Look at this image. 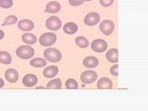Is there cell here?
<instances>
[{"mask_svg": "<svg viewBox=\"0 0 148 111\" xmlns=\"http://www.w3.org/2000/svg\"><path fill=\"white\" fill-rule=\"evenodd\" d=\"M44 57L45 58L50 62H58L61 60L62 58V54L59 50L57 48H47L45 50L44 52Z\"/></svg>", "mask_w": 148, "mask_h": 111, "instance_id": "6da1fadb", "label": "cell"}, {"mask_svg": "<svg viewBox=\"0 0 148 111\" xmlns=\"http://www.w3.org/2000/svg\"><path fill=\"white\" fill-rule=\"evenodd\" d=\"M16 55L22 59H30L34 57V49L31 45H21L16 50Z\"/></svg>", "mask_w": 148, "mask_h": 111, "instance_id": "7a4b0ae2", "label": "cell"}, {"mask_svg": "<svg viewBox=\"0 0 148 111\" xmlns=\"http://www.w3.org/2000/svg\"><path fill=\"white\" fill-rule=\"evenodd\" d=\"M57 41V35L53 32H45L39 38V43L43 46H51Z\"/></svg>", "mask_w": 148, "mask_h": 111, "instance_id": "3957f363", "label": "cell"}, {"mask_svg": "<svg viewBox=\"0 0 148 111\" xmlns=\"http://www.w3.org/2000/svg\"><path fill=\"white\" fill-rule=\"evenodd\" d=\"M45 26L50 31H58L62 26L61 20L57 16H51L45 21Z\"/></svg>", "mask_w": 148, "mask_h": 111, "instance_id": "277c9868", "label": "cell"}, {"mask_svg": "<svg viewBox=\"0 0 148 111\" xmlns=\"http://www.w3.org/2000/svg\"><path fill=\"white\" fill-rule=\"evenodd\" d=\"M91 48L97 53L105 52L108 49V43L103 39H96L92 42Z\"/></svg>", "mask_w": 148, "mask_h": 111, "instance_id": "5b68a950", "label": "cell"}, {"mask_svg": "<svg viewBox=\"0 0 148 111\" xmlns=\"http://www.w3.org/2000/svg\"><path fill=\"white\" fill-rule=\"evenodd\" d=\"M97 79V73L94 71H85L82 73L81 75V81L84 84H89L96 81Z\"/></svg>", "mask_w": 148, "mask_h": 111, "instance_id": "8992f818", "label": "cell"}, {"mask_svg": "<svg viewBox=\"0 0 148 111\" xmlns=\"http://www.w3.org/2000/svg\"><path fill=\"white\" fill-rule=\"evenodd\" d=\"M115 29L114 22L110 20H105L100 23V30L106 35H109L113 32Z\"/></svg>", "mask_w": 148, "mask_h": 111, "instance_id": "52a82bcc", "label": "cell"}, {"mask_svg": "<svg viewBox=\"0 0 148 111\" xmlns=\"http://www.w3.org/2000/svg\"><path fill=\"white\" fill-rule=\"evenodd\" d=\"M100 21V15L96 12L88 13L84 18V23L88 26L96 25Z\"/></svg>", "mask_w": 148, "mask_h": 111, "instance_id": "ba28073f", "label": "cell"}, {"mask_svg": "<svg viewBox=\"0 0 148 111\" xmlns=\"http://www.w3.org/2000/svg\"><path fill=\"white\" fill-rule=\"evenodd\" d=\"M37 82H38V78L34 74H27L22 79L23 85L27 87H34L37 84Z\"/></svg>", "mask_w": 148, "mask_h": 111, "instance_id": "9c48e42d", "label": "cell"}, {"mask_svg": "<svg viewBox=\"0 0 148 111\" xmlns=\"http://www.w3.org/2000/svg\"><path fill=\"white\" fill-rule=\"evenodd\" d=\"M18 27L23 32H30L34 28V23L31 20L24 18V20H21L18 22Z\"/></svg>", "mask_w": 148, "mask_h": 111, "instance_id": "30bf717a", "label": "cell"}, {"mask_svg": "<svg viewBox=\"0 0 148 111\" xmlns=\"http://www.w3.org/2000/svg\"><path fill=\"white\" fill-rule=\"evenodd\" d=\"M83 66L87 69H94L96 68L99 64V60L97 58L92 57V56H89V57H86L83 59Z\"/></svg>", "mask_w": 148, "mask_h": 111, "instance_id": "8fae6325", "label": "cell"}, {"mask_svg": "<svg viewBox=\"0 0 148 111\" xmlns=\"http://www.w3.org/2000/svg\"><path fill=\"white\" fill-rule=\"evenodd\" d=\"M5 77H6L8 82L11 83H15L18 80V72L15 69H8L5 72Z\"/></svg>", "mask_w": 148, "mask_h": 111, "instance_id": "7c38bea8", "label": "cell"}, {"mask_svg": "<svg viewBox=\"0 0 148 111\" xmlns=\"http://www.w3.org/2000/svg\"><path fill=\"white\" fill-rule=\"evenodd\" d=\"M61 9V5L57 1H51L46 5L45 12L46 13H58Z\"/></svg>", "mask_w": 148, "mask_h": 111, "instance_id": "4fadbf2b", "label": "cell"}, {"mask_svg": "<svg viewBox=\"0 0 148 111\" xmlns=\"http://www.w3.org/2000/svg\"><path fill=\"white\" fill-rule=\"evenodd\" d=\"M113 87V83L110 79L104 77L101 78L97 82V88L98 89H111Z\"/></svg>", "mask_w": 148, "mask_h": 111, "instance_id": "5bb4252c", "label": "cell"}, {"mask_svg": "<svg viewBox=\"0 0 148 111\" xmlns=\"http://www.w3.org/2000/svg\"><path fill=\"white\" fill-rule=\"evenodd\" d=\"M63 31L67 34H74L78 32V25L75 22H68L63 26Z\"/></svg>", "mask_w": 148, "mask_h": 111, "instance_id": "9a60e30c", "label": "cell"}, {"mask_svg": "<svg viewBox=\"0 0 148 111\" xmlns=\"http://www.w3.org/2000/svg\"><path fill=\"white\" fill-rule=\"evenodd\" d=\"M118 49L117 48H112L109 49L108 52H106V59L108 60L111 63H118L119 59H118Z\"/></svg>", "mask_w": 148, "mask_h": 111, "instance_id": "2e32d148", "label": "cell"}, {"mask_svg": "<svg viewBox=\"0 0 148 111\" xmlns=\"http://www.w3.org/2000/svg\"><path fill=\"white\" fill-rule=\"evenodd\" d=\"M58 73V68L57 66H49L45 69L44 76L45 78H53Z\"/></svg>", "mask_w": 148, "mask_h": 111, "instance_id": "e0dca14e", "label": "cell"}, {"mask_svg": "<svg viewBox=\"0 0 148 111\" xmlns=\"http://www.w3.org/2000/svg\"><path fill=\"white\" fill-rule=\"evenodd\" d=\"M30 65L34 68H43L46 65V59L42 58H35L30 61Z\"/></svg>", "mask_w": 148, "mask_h": 111, "instance_id": "ac0fdd59", "label": "cell"}, {"mask_svg": "<svg viewBox=\"0 0 148 111\" xmlns=\"http://www.w3.org/2000/svg\"><path fill=\"white\" fill-rule=\"evenodd\" d=\"M21 38H22V41L27 45H34L37 42V38L35 37V35L32 34H30V32L24 34L22 35Z\"/></svg>", "mask_w": 148, "mask_h": 111, "instance_id": "d6986e66", "label": "cell"}, {"mask_svg": "<svg viewBox=\"0 0 148 111\" xmlns=\"http://www.w3.org/2000/svg\"><path fill=\"white\" fill-rule=\"evenodd\" d=\"M12 61L11 55L6 51H0V63L2 64H10Z\"/></svg>", "mask_w": 148, "mask_h": 111, "instance_id": "ffe728a7", "label": "cell"}, {"mask_svg": "<svg viewBox=\"0 0 148 111\" xmlns=\"http://www.w3.org/2000/svg\"><path fill=\"white\" fill-rule=\"evenodd\" d=\"M75 43L76 45L81 48H86L89 46V41H88L85 37L83 36H78L75 39Z\"/></svg>", "mask_w": 148, "mask_h": 111, "instance_id": "44dd1931", "label": "cell"}, {"mask_svg": "<svg viewBox=\"0 0 148 111\" xmlns=\"http://www.w3.org/2000/svg\"><path fill=\"white\" fill-rule=\"evenodd\" d=\"M62 86L61 80L60 79H54V80L48 82V83L46 84L47 88H55V89H60Z\"/></svg>", "mask_w": 148, "mask_h": 111, "instance_id": "7402d4cb", "label": "cell"}, {"mask_svg": "<svg viewBox=\"0 0 148 111\" xmlns=\"http://www.w3.org/2000/svg\"><path fill=\"white\" fill-rule=\"evenodd\" d=\"M18 21V18L17 16L15 15H10L8 16L6 20H5V21L2 23L3 26H7V25H12V24H15V23Z\"/></svg>", "mask_w": 148, "mask_h": 111, "instance_id": "603a6c76", "label": "cell"}, {"mask_svg": "<svg viewBox=\"0 0 148 111\" xmlns=\"http://www.w3.org/2000/svg\"><path fill=\"white\" fill-rule=\"evenodd\" d=\"M66 87L67 89H78V82L74 79H68L66 82Z\"/></svg>", "mask_w": 148, "mask_h": 111, "instance_id": "cb8c5ba5", "label": "cell"}, {"mask_svg": "<svg viewBox=\"0 0 148 111\" xmlns=\"http://www.w3.org/2000/svg\"><path fill=\"white\" fill-rule=\"evenodd\" d=\"M13 6L12 0H0V7L3 8H10Z\"/></svg>", "mask_w": 148, "mask_h": 111, "instance_id": "d4e9b609", "label": "cell"}, {"mask_svg": "<svg viewBox=\"0 0 148 111\" xmlns=\"http://www.w3.org/2000/svg\"><path fill=\"white\" fill-rule=\"evenodd\" d=\"M84 1L85 0H69V3L72 7H78V6H80V5L83 4Z\"/></svg>", "mask_w": 148, "mask_h": 111, "instance_id": "484cf974", "label": "cell"}, {"mask_svg": "<svg viewBox=\"0 0 148 111\" xmlns=\"http://www.w3.org/2000/svg\"><path fill=\"white\" fill-rule=\"evenodd\" d=\"M110 73L114 76H118L119 75V65L116 63L114 66L111 67L110 69Z\"/></svg>", "mask_w": 148, "mask_h": 111, "instance_id": "4316f807", "label": "cell"}, {"mask_svg": "<svg viewBox=\"0 0 148 111\" xmlns=\"http://www.w3.org/2000/svg\"><path fill=\"white\" fill-rule=\"evenodd\" d=\"M99 2L103 7H110L114 3V0H99Z\"/></svg>", "mask_w": 148, "mask_h": 111, "instance_id": "83f0119b", "label": "cell"}, {"mask_svg": "<svg viewBox=\"0 0 148 111\" xmlns=\"http://www.w3.org/2000/svg\"><path fill=\"white\" fill-rule=\"evenodd\" d=\"M4 37H5V32L2 30H0V40H2Z\"/></svg>", "mask_w": 148, "mask_h": 111, "instance_id": "f1b7e54d", "label": "cell"}, {"mask_svg": "<svg viewBox=\"0 0 148 111\" xmlns=\"http://www.w3.org/2000/svg\"><path fill=\"white\" fill-rule=\"evenodd\" d=\"M4 84H5V83H4V81L2 80L1 78H0V88H2V87L4 86Z\"/></svg>", "mask_w": 148, "mask_h": 111, "instance_id": "f546056e", "label": "cell"}, {"mask_svg": "<svg viewBox=\"0 0 148 111\" xmlns=\"http://www.w3.org/2000/svg\"><path fill=\"white\" fill-rule=\"evenodd\" d=\"M37 89H44V87L43 86H39V87H37Z\"/></svg>", "mask_w": 148, "mask_h": 111, "instance_id": "4dcf8cb0", "label": "cell"}, {"mask_svg": "<svg viewBox=\"0 0 148 111\" xmlns=\"http://www.w3.org/2000/svg\"><path fill=\"white\" fill-rule=\"evenodd\" d=\"M85 1H92V0H85Z\"/></svg>", "mask_w": 148, "mask_h": 111, "instance_id": "1f68e13d", "label": "cell"}]
</instances>
